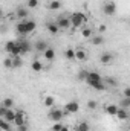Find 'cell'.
Wrapping results in <instances>:
<instances>
[{
  "instance_id": "e0dca14e",
  "label": "cell",
  "mask_w": 130,
  "mask_h": 131,
  "mask_svg": "<svg viewBox=\"0 0 130 131\" xmlns=\"http://www.w3.org/2000/svg\"><path fill=\"white\" fill-rule=\"evenodd\" d=\"M43 57H44V60H48V61H52V60L55 58V50H54L52 47H48V49L43 52Z\"/></svg>"
},
{
  "instance_id": "7c38bea8",
  "label": "cell",
  "mask_w": 130,
  "mask_h": 131,
  "mask_svg": "<svg viewBox=\"0 0 130 131\" xmlns=\"http://www.w3.org/2000/svg\"><path fill=\"white\" fill-rule=\"evenodd\" d=\"M119 121H127L129 119V111L126 110V108H119L118 107V111H116V114H115Z\"/></svg>"
},
{
  "instance_id": "44dd1931",
  "label": "cell",
  "mask_w": 130,
  "mask_h": 131,
  "mask_svg": "<svg viewBox=\"0 0 130 131\" xmlns=\"http://www.w3.org/2000/svg\"><path fill=\"white\" fill-rule=\"evenodd\" d=\"M46 29L49 31V34H52V35H57L58 31H60V29H58V26L55 25V21H49V23H48V26H46Z\"/></svg>"
},
{
  "instance_id": "83f0119b",
  "label": "cell",
  "mask_w": 130,
  "mask_h": 131,
  "mask_svg": "<svg viewBox=\"0 0 130 131\" xmlns=\"http://www.w3.org/2000/svg\"><path fill=\"white\" fill-rule=\"evenodd\" d=\"M14 47H15V40H11V41H8V43L5 44V50H6L8 53H11Z\"/></svg>"
},
{
  "instance_id": "d6986e66",
  "label": "cell",
  "mask_w": 130,
  "mask_h": 131,
  "mask_svg": "<svg viewBox=\"0 0 130 131\" xmlns=\"http://www.w3.org/2000/svg\"><path fill=\"white\" fill-rule=\"evenodd\" d=\"M15 31L18 34H22V35H26V25H25V20H20L17 25H15Z\"/></svg>"
},
{
  "instance_id": "8992f818",
  "label": "cell",
  "mask_w": 130,
  "mask_h": 131,
  "mask_svg": "<svg viewBox=\"0 0 130 131\" xmlns=\"http://www.w3.org/2000/svg\"><path fill=\"white\" fill-rule=\"evenodd\" d=\"M66 111L69 113V114H73V113H78V110H80V104L77 102V101H70V102H67L66 104Z\"/></svg>"
},
{
  "instance_id": "f546056e",
  "label": "cell",
  "mask_w": 130,
  "mask_h": 131,
  "mask_svg": "<svg viewBox=\"0 0 130 131\" xmlns=\"http://www.w3.org/2000/svg\"><path fill=\"white\" fill-rule=\"evenodd\" d=\"M22 66H23L22 57H12V67H22Z\"/></svg>"
},
{
  "instance_id": "60d3db41",
  "label": "cell",
  "mask_w": 130,
  "mask_h": 131,
  "mask_svg": "<svg viewBox=\"0 0 130 131\" xmlns=\"http://www.w3.org/2000/svg\"><path fill=\"white\" fill-rule=\"evenodd\" d=\"M106 31H107V26H106V25H99V26H98V32L101 34V35L106 32Z\"/></svg>"
},
{
  "instance_id": "8d00e7d4",
  "label": "cell",
  "mask_w": 130,
  "mask_h": 131,
  "mask_svg": "<svg viewBox=\"0 0 130 131\" xmlns=\"http://www.w3.org/2000/svg\"><path fill=\"white\" fill-rule=\"evenodd\" d=\"M61 127H63L61 122H54V125L51 127V131H60L61 130Z\"/></svg>"
},
{
  "instance_id": "ba28073f",
  "label": "cell",
  "mask_w": 130,
  "mask_h": 131,
  "mask_svg": "<svg viewBox=\"0 0 130 131\" xmlns=\"http://www.w3.org/2000/svg\"><path fill=\"white\" fill-rule=\"evenodd\" d=\"M48 47H49V46H48V41H44V40H37L35 44H34V49H35L37 52H40V53H43Z\"/></svg>"
},
{
  "instance_id": "4fadbf2b",
  "label": "cell",
  "mask_w": 130,
  "mask_h": 131,
  "mask_svg": "<svg viewBox=\"0 0 130 131\" xmlns=\"http://www.w3.org/2000/svg\"><path fill=\"white\" fill-rule=\"evenodd\" d=\"M94 90H97V92H104V90H107V87H106V84L103 82V81H97V82H90L89 84Z\"/></svg>"
},
{
  "instance_id": "7a4b0ae2",
  "label": "cell",
  "mask_w": 130,
  "mask_h": 131,
  "mask_svg": "<svg viewBox=\"0 0 130 131\" xmlns=\"http://www.w3.org/2000/svg\"><path fill=\"white\" fill-rule=\"evenodd\" d=\"M15 43H17V46L20 47L22 55H26V53H29V52L32 50V44H31V41H29V40L22 38V40H15Z\"/></svg>"
},
{
  "instance_id": "ffe728a7",
  "label": "cell",
  "mask_w": 130,
  "mask_h": 131,
  "mask_svg": "<svg viewBox=\"0 0 130 131\" xmlns=\"http://www.w3.org/2000/svg\"><path fill=\"white\" fill-rule=\"evenodd\" d=\"M90 43L94 44V46H99V44H103L104 43V37L99 34V35H92L90 37Z\"/></svg>"
},
{
  "instance_id": "b9f144b4",
  "label": "cell",
  "mask_w": 130,
  "mask_h": 131,
  "mask_svg": "<svg viewBox=\"0 0 130 131\" xmlns=\"http://www.w3.org/2000/svg\"><path fill=\"white\" fill-rule=\"evenodd\" d=\"M6 110H8V108H5V107H3V105L0 104V117H3V116H5V113H6Z\"/></svg>"
},
{
  "instance_id": "f35d334b",
  "label": "cell",
  "mask_w": 130,
  "mask_h": 131,
  "mask_svg": "<svg viewBox=\"0 0 130 131\" xmlns=\"http://www.w3.org/2000/svg\"><path fill=\"white\" fill-rule=\"evenodd\" d=\"M26 5H28V8H37V6H38V0H28V3H26Z\"/></svg>"
},
{
  "instance_id": "f1b7e54d",
  "label": "cell",
  "mask_w": 130,
  "mask_h": 131,
  "mask_svg": "<svg viewBox=\"0 0 130 131\" xmlns=\"http://www.w3.org/2000/svg\"><path fill=\"white\" fill-rule=\"evenodd\" d=\"M44 107H54V104H55V99L54 96H44Z\"/></svg>"
},
{
  "instance_id": "4316f807",
  "label": "cell",
  "mask_w": 130,
  "mask_h": 131,
  "mask_svg": "<svg viewBox=\"0 0 130 131\" xmlns=\"http://www.w3.org/2000/svg\"><path fill=\"white\" fill-rule=\"evenodd\" d=\"M118 107H119V108H126V110H127V108L130 107V98H123L121 101H119V105H118Z\"/></svg>"
},
{
  "instance_id": "52a82bcc",
  "label": "cell",
  "mask_w": 130,
  "mask_h": 131,
  "mask_svg": "<svg viewBox=\"0 0 130 131\" xmlns=\"http://www.w3.org/2000/svg\"><path fill=\"white\" fill-rule=\"evenodd\" d=\"M12 124H15L17 127L26 124V121H25V111H23V110H17V111H15V117H14V122H12Z\"/></svg>"
},
{
  "instance_id": "603a6c76",
  "label": "cell",
  "mask_w": 130,
  "mask_h": 131,
  "mask_svg": "<svg viewBox=\"0 0 130 131\" xmlns=\"http://www.w3.org/2000/svg\"><path fill=\"white\" fill-rule=\"evenodd\" d=\"M48 8H49L51 11H57V9L61 8V2H60V0H51V3L48 5Z\"/></svg>"
},
{
  "instance_id": "cb8c5ba5",
  "label": "cell",
  "mask_w": 130,
  "mask_h": 131,
  "mask_svg": "<svg viewBox=\"0 0 130 131\" xmlns=\"http://www.w3.org/2000/svg\"><path fill=\"white\" fill-rule=\"evenodd\" d=\"M31 69H32L34 72H41V70H43V64H41L38 60H34L32 64H31Z\"/></svg>"
},
{
  "instance_id": "d6a6232c",
  "label": "cell",
  "mask_w": 130,
  "mask_h": 131,
  "mask_svg": "<svg viewBox=\"0 0 130 131\" xmlns=\"http://www.w3.org/2000/svg\"><path fill=\"white\" fill-rule=\"evenodd\" d=\"M64 57L67 58V60H75V50L69 47V49L64 52Z\"/></svg>"
},
{
  "instance_id": "bcb514c9",
  "label": "cell",
  "mask_w": 130,
  "mask_h": 131,
  "mask_svg": "<svg viewBox=\"0 0 130 131\" xmlns=\"http://www.w3.org/2000/svg\"><path fill=\"white\" fill-rule=\"evenodd\" d=\"M9 131H14V130H12V128H11V130H9Z\"/></svg>"
},
{
  "instance_id": "9a60e30c",
  "label": "cell",
  "mask_w": 130,
  "mask_h": 131,
  "mask_svg": "<svg viewBox=\"0 0 130 131\" xmlns=\"http://www.w3.org/2000/svg\"><path fill=\"white\" fill-rule=\"evenodd\" d=\"M103 82L106 84V87H116V85H118V81H116L113 76H106V78H103Z\"/></svg>"
},
{
  "instance_id": "277c9868",
  "label": "cell",
  "mask_w": 130,
  "mask_h": 131,
  "mask_svg": "<svg viewBox=\"0 0 130 131\" xmlns=\"http://www.w3.org/2000/svg\"><path fill=\"white\" fill-rule=\"evenodd\" d=\"M55 25L58 26V29H69V28H72L70 26V20H69L67 15H60L55 20Z\"/></svg>"
},
{
  "instance_id": "ac0fdd59",
  "label": "cell",
  "mask_w": 130,
  "mask_h": 131,
  "mask_svg": "<svg viewBox=\"0 0 130 131\" xmlns=\"http://www.w3.org/2000/svg\"><path fill=\"white\" fill-rule=\"evenodd\" d=\"M104 111H106V114H109V116H115L116 111H118V105H113V104L106 105V107H104Z\"/></svg>"
},
{
  "instance_id": "6da1fadb",
  "label": "cell",
  "mask_w": 130,
  "mask_h": 131,
  "mask_svg": "<svg viewBox=\"0 0 130 131\" xmlns=\"http://www.w3.org/2000/svg\"><path fill=\"white\" fill-rule=\"evenodd\" d=\"M69 20H70L72 28H81V25L86 21V14L84 12H72L69 15Z\"/></svg>"
},
{
  "instance_id": "836d02e7",
  "label": "cell",
  "mask_w": 130,
  "mask_h": 131,
  "mask_svg": "<svg viewBox=\"0 0 130 131\" xmlns=\"http://www.w3.org/2000/svg\"><path fill=\"white\" fill-rule=\"evenodd\" d=\"M11 55H12V57H22V50H20V47L17 46V43H15V47L12 49Z\"/></svg>"
},
{
  "instance_id": "4dcf8cb0",
  "label": "cell",
  "mask_w": 130,
  "mask_h": 131,
  "mask_svg": "<svg viewBox=\"0 0 130 131\" xmlns=\"http://www.w3.org/2000/svg\"><path fill=\"white\" fill-rule=\"evenodd\" d=\"M89 130H90V127H89L87 122H80L77 125V131H89Z\"/></svg>"
},
{
  "instance_id": "2e32d148",
  "label": "cell",
  "mask_w": 130,
  "mask_h": 131,
  "mask_svg": "<svg viewBox=\"0 0 130 131\" xmlns=\"http://www.w3.org/2000/svg\"><path fill=\"white\" fill-rule=\"evenodd\" d=\"M14 117H15V111H14L12 108H8L6 113H5V116H3V119H5L6 122L12 124V122H14Z\"/></svg>"
},
{
  "instance_id": "e575fe53",
  "label": "cell",
  "mask_w": 130,
  "mask_h": 131,
  "mask_svg": "<svg viewBox=\"0 0 130 131\" xmlns=\"http://www.w3.org/2000/svg\"><path fill=\"white\" fill-rule=\"evenodd\" d=\"M97 107H98L97 101H94V99H90V101H87V108H89V110H95Z\"/></svg>"
},
{
  "instance_id": "3957f363",
  "label": "cell",
  "mask_w": 130,
  "mask_h": 131,
  "mask_svg": "<svg viewBox=\"0 0 130 131\" xmlns=\"http://www.w3.org/2000/svg\"><path fill=\"white\" fill-rule=\"evenodd\" d=\"M49 119L52 122H60L63 117H64V111L60 110V108H55V107H51V111H49Z\"/></svg>"
},
{
  "instance_id": "7bdbcfd3",
  "label": "cell",
  "mask_w": 130,
  "mask_h": 131,
  "mask_svg": "<svg viewBox=\"0 0 130 131\" xmlns=\"http://www.w3.org/2000/svg\"><path fill=\"white\" fill-rule=\"evenodd\" d=\"M124 98H130V87L124 89Z\"/></svg>"
},
{
  "instance_id": "ab89813d",
  "label": "cell",
  "mask_w": 130,
  "mask_h": 131,
  "mask_svg": "<svg viewBox=\"0 0 130 131\" xmlns=\"http://www.w3.org/2000/svg\"><path fill=\"white\" fill-rule=\"evenodd\" d=\"M15 131H29V128H28V124L18 125V127H17V130H15Z\"/></svg>"
},
{
  "instance_id": "74e56055",
  "label": "cell",
  "mask_w": 130,
  "mask_h": 131,
  "mask_svg": "<svg viewBox=\"0 0 130 131\" xmlns=\"http://www.w3.org/2000/svg\"><path fill=\"white\" fill-rule=\"evenodd\" d=\"M3 66H5L6 69H12V58H5Z\"/></svg>"
},
{
  "instance_id": "f6af8a7d",
  "label": "cell",
  "mask_w": 130,
  "mask_h": 131,
  "mask_svg": "<svg viewBox=\"0 0 130 131\" xmlns=\"http://www.w3.org/2000/svg\"><path fill=\"white\" fill-rule=\"evenodd\" d=\"M60 131H69V127H66V125H63V127H61V130Z\"/></svg>"
},
{
  "instance_id": "5bb4252c",
  "label": "cell",
  "mask_w": 130,
  "mask_h": 131,
  "mask_svg": "<svg viewBox=\"0 0 130 131\" xmlns=\"http://www.w3.org/2000/svg\"><path fill=\"white\" fill-rule=\"evenodd\" d=\"M75 60H78V61H86V60H87V52H86L84 49L75 50Z\"/></svg>"
},
{
  "instance_id": "8fae6325",
  "label": "cell",
  "mask_w": 130,
  "mask_h": 131,
  "mask_svg": "<svg viewBox=\"0 0 130 131\" xmlns=\"http://www.w3.org/2000/svg\"><path fill=\"white\" fill-rule=\"evenodd\" d=\"M112 61H113V55H112L110 52L101 53V57H99V63H101V64H110Z\"/></svg>"
},
{
  "instance_id": "d4e9b609",
  "label": "cell",
  "mask_w": 130,
  "mask_h": 131,
  "mask_svg": "<svg viewBox=\"0 0 130 131\" xmlns=\"http://www.w3.org/2000/svg\"><path fill=\"white\" fill-rule=\"evenodd\" d=\"M0 130H2V131H9V130H11V124H9V122H6L3 117H0Z\"/></svg>"
},
{
  "instance_id": "ee69618b",
  "label": "cell",
  "mask_w": 130,
  "mask_h": 131,
  "mask_svg": "<svg viewBox=\"0 0 130 131\" xmlns=\"http://www.w3.org/2000/svg\"><path fill=\"white\" fill-rule=\"evenodd\" d=\"M3 17H5V12H3V9H2V8H0V20H2V18H3Z\"/></svg>"
},
{
  "instance_id": "7402d4cb",
  "label": "cell",
  "mask_w": 130,
  "mask_h": 131,
  "mask_svg": "<svg viewBox=\"0 0 130 131\" xmlns=\"http://www.w3.org/2000/svg\"><path fill=\"white\" fill-rule=\"evenodd\" d=\"M25 25H26V32L31 34L35 31V28H37V23L34 21V20H25Z\"/></svg>"
},
{
  "instance_id": "484cf974",
  "label": "cell",
  "mask_w": 130,
  "mask_h": 131,
  "mask_svg": "<svg viewBox=\"0 0 130 131\" xmlns=\"http://www.w3.org/2000/svg\"><path fill=\"white\" fill-rule=\"evenodd\" d=\"M5 108H12V105H14V99H11V98H5L2 102H0Z\"/></svg>"
},
{
  "instance_id": "30bf717a",
  "label": "cell",
  "mask_w": 130,
  "mask_h": 131,
  "mask_svg": "<svg viewBox=\"0 0 130 131\" xmlns=\"http://www.w3.org/2000/svg\"><path fill=\"white\" fill-rule=\"evenodd\" d=\"M28 8H25V6H18L17 8V11H15V17L17 18H20V20H25L26 17H28Z\"/></svg>"
},
{
  "instance_id": "5b68a950",
  "label": "cell",
  "mask_w": 130,
  "mask_h": 131,
  "mask_svg": "<svg viewBox=\"0 0 130 131\" xmlns=\"http://www.w3.org/2000/svg\"><path fill=\"white\" fill-rule=\"evenodd\" d=\"M103 12H104L106 15H115V12H116V5H115L113 2H106L104 6H103Z\"/></svg>"
},
{
  "instance_id": "d590c367",
  "label": "cell",
  "mask_w": 130,
  "mask_h": 131,
  "mask_svg": "<svg viewBox=\"0 0 130 131\" xmlns=\"http://www.w3.org/2000/svg\"><path fill=\"white\" fill-rule=\"evenodd\" d=\"M87 73H89L87 70H81V72L78 73V79H80V81H86V78H87Z\"/></svg>"
},
{
  "instance_id": "9c48e42d",
  "label": "cell",
  "mask_w": 130,
  "mask_h": 131,
  "mask_svg": "<svg viewBox=\"0 0 130 131\" xmlns=\"http://www.w3.org/2000/svg\"><path fill=\"white\" fill-rule=\"evenodd\" d=\"M97 81H103V76L98 72H89L87 73V78H86V82L90 84V82H97Z\"/></svg>"
},
{
  "instance_id": "1f68e13d",
  "label": "cell",
  "mask_w": 130,
  "mask_h": 131,
  "mask_svg": "<svg viewBox=\"0 0 130 131\" xmlns=\"http://www.w3.org/2000/svg\"><path fill=\"white\" fill-rule=\"evenodd\" d=\"M81 35H83V38H90V37L94 35V29H89V28H84V29L81 31Z\"/></svg>"
}]
</instances>
